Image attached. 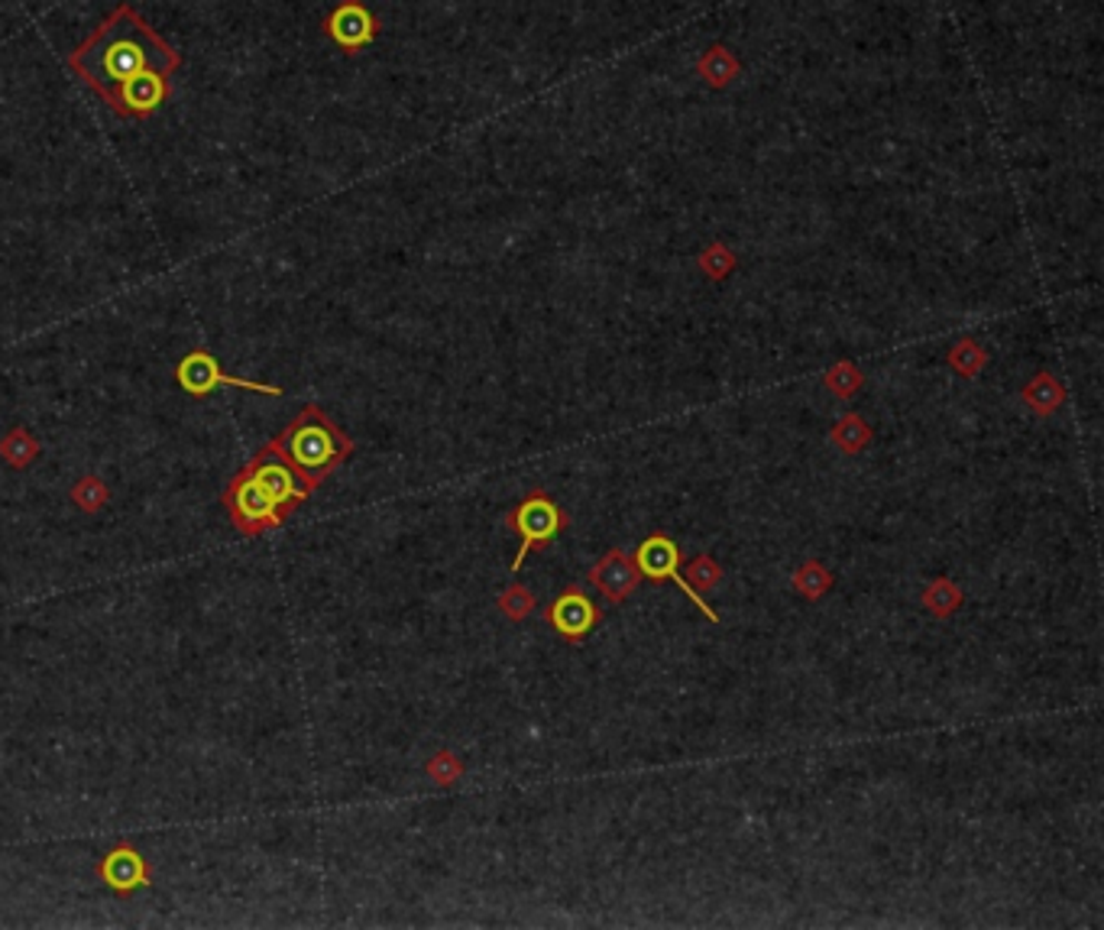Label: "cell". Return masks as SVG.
I'll return each mask as SVG.
<instances>
[{"label":"cell","mask_w":1104,"mask_h":930,"mask_svg":"<svg viewBox=\"0 0 1104 930\" xmlns=\"http://www.w3.org/2000/svg\"><path fill=\"white\" fill-rule=\"evenodd\" d=\"M69 69L114 111L120 84L146 72L172 79L182 69V52L162 40L130 3H118V10L91 33V40L81 42L69 55Z\"/></svg>","instance_id":"1"},{"label":"cell","mask_w":1104,"mask_h":930,"mask_svg":"<svg viewBox=\"0 0 1104 930\" xmlns=\"http://www.w3.org/2000/svg\"><path fill=\"white\" fill-rule=\"evenodd\" d=\"M273 445L288 457V464L302 477H308L317 486L324 484L354 454L351 435L341 432V425L315 403L305 405L295 415V422L273 438Z\"/></svg>","instance_id":"2"},{"label":"cell","mask_w":1104,"mask_h":930,"mask_svg":"<svg viewBox=\"0 0 1104 930\" xmlns=\"http://www.w3.org/2000/svg\"><path fill=\"white\" fill-rule=\"evenodd\" d=\"M509 528L518 532L521 545H518V555L513 562V574L521 570V562L528 558V552H545L551 545L554 538L570 526L567 513L554 503L551 496L545 489H531L513 513L506 516Z\"/></svg>","instance_id":"3"},{"label":"cell","mask_w":1104,"mask_h":930,"mask_svg":"<svg viewBox=\"0 0 1104 930\" xmlns=\"http://www.w3.org/2000/svg\"><path fill=\"white\" fill-rule=\"evenodd\" d=\"M256 484L263 486V493L276 503L278 509L288 516V513H295L312 493L317 489V484H312L308 477H302L292 464H288V457L278 451L273 442L270 445L263 447V451H256L250 461H246V467H243Z\"/></svg>","instance_id":"4"},{"label":"cell","mask_w":1104,"mask_h":930,"mask_svg":"<svg viewBox=\"0 0 1104 930\" xmlns=\"http://www.w3.org/2000/svg\"><path fill=\"white\" fill-rule=\"evenodd\" d=\"M224 509L231 516V526L246 538L266 535V532H273L285 523V513L263 493V486L256 484L246 471L234 474V481L224 489Z\"/></svg>","instance_id":"5"},{"label":"cell","mask_w":1104,"mask_h":930,"mask_svg":"<svg viewBox=\"0 0 1104 930\" xmlns=\"http://www.w3.org/2000/svg\"><path fill=\"white\" fill-rule=\"evenodd\" d=\"M175 383L185 396H207L217 386H231V390H246V393H260V396H282V386H270V383H256V380H240L221 370V361L211 351H192L175 364Z\"/></svg>","instance_id":"6"},{"label":"cell","mask_w":1104,"mask_h":930,"mask_svg":"<svg viewBox=\"0 0 1104 930\" xmlns=\"http://www.w3.org/2000/svg\"><path fill=\"white\" fill-rule=\"evenodd\" d=\"M635 565H638V570H641V577H648V580H655V584H661V580H673L683 594H690V600L697 604V609L710 619V623H719V613L690 587V580H683V574H680V548H677V542L673 538H668V535H648L638 548H635Z\"/></svg>","instance_id":"7"},{"label":"cell","mask_w":1104,"mask_h":930,"mask_svg":"<svg viewBox=\"0 0 1104 930\" xmlns=\"http://www.w3.org/2000/svg\"><path fill=\"white\" fill-rule=\"evenodd\" d=\"M98 879L108 891H114L118 898H130L136 891H146L153 886L150 876V862L146 856L136 850L133 843H118L104 852V859L98 862Z\"/></svg>","instance_id":"8"},{"label":"cell","mask_w":1104,"mask_h":930,"mask_svg":"<svg viewBox=\"0 0 1104 930\" xmlns=\"http://www.w3.org/2000/svg\"><path fill=\"white\" fill-rule=\"evenodd\" d=\"M599 619H602V613H599V607L587 597L584 587H567V590L554 600L551 607H548V623H551V629L560 636V639H567V643H584L592 629L599 626Z\"/></svg>","instance_id":"9"},{"label":"cell","mask_w":1104,"mask_h":930,"mask_svg":"<svg viewBox=\"0 0 1104 930\" xmlns=\"http://www.w3.org/2000/svg\"><path fill=\"white\" fill-rule=\"evenodd\" d=\"M590 584L602 594V597H606V600H609V604H612V607H619V604H626L631 594L638 590V584H641V570H638L635 558H631L626 548H612V552H606V555L592 565Z\"/></svg>","instance_id":"10"},{"label":"cell","mask_w":1104,"mask_h":930,"mask_svg":"<svg viewBox=\"0 0 1104 930\" xmlns=\"http://www.w3.org/2000/svg\"><path fill=\"white\" fill-rule=\"evenodd\" d=\"M324 33L337 42L344 52H359L369 42L376 40L379 33V20L359 3V0H344L341 7L331 10V17L324 20Z\"/></svg>","instance_id":"11"},{"label":"cell","mask_w":1104,"mask_h":930,"mask_svg":"<svg viewBox=\"0 0 1104 930\" xmlns=\"http://www.w3.org/2000/svg\"><path fill=\"white\" fill-rule=\"evenodd\" d=\"M172 98V81L156 72H146L140 79L120 84L118 101H114V114L118 118H133L143 121L156 111L159 104H165Z\"/></svg>","instance_id":"12"},{"label":"cell","mask_w":1104,"mask_h":930,"mask_svg":"<svg viewBox=\"0 0 1104 930\" xmlns=\"http://www.w3.org/2000/svg\"><path fill=\"white\" fill-rule=\"evenodd\" d=\"M42 454V442L23 425L10 428L3 438H0V457L3 464H10L13 471H27L37 457Z\"/></svg>","instance_id":"13"},{"label":"cell","mask_w":1104,"mask_h":930,"mask_svg":"<svg viewBox=\"0 0 1104 930\" xmlns=\"http://www.w3.org/2000/svg\"><path fill=\"white\" fill-rule=\"evenodd\" d=\"M1024 403L1030 405L1040 418L1053 415V412L1065 403L1063 383H1060L1053 373H1036V376L1024 386Z\"/></svg>","instance_id":"14"},{"label":"cell","mask_w":1104,"mask_h":930,"mask_svg":"<svg viewBox=\"0 0 1104 930\" xmlns=\"http://www.w3.org/2000/svg\"><path fill=\"white\" fill-rule=\"evenodd\" d=\"M829 442L839 447L842 454H862V451L871 445V428H868V422L862 415L849 412V415H842V418L832 425Z\"/></svg>","instance_id":"15"},{"label":"cell","mask_w":1104,"mask_h":930,"mask_svg":"<svg viewBox=\"0 0 1104 930\" xmlns=\"http://www.w3.org/2000/svg\"><path fill=\"white\" fill-rule=\"evenodd\" d=\"M962 604H965V594H962V587H959L955 580H949V577H936V580H930V584H926V590H923V607L930 609L936 619H946V616H952V613L962 607Z\"/></svg>","instance_id":"16"},{"label":"cell","mask_w":1104,"mask_h":930,"mask_svg":"<svg viewBox=\"0 0 1104 930\" xmlns=\"http://www.w3.org/2000/svg\"><path fill=\"white\" fill-rule=\"evenodd\" d=\"M985 364H987L985 347H982L975 337H962V341H955V344L949 347V366H952L959 376H965V380H975V376L985 370Z\"/></svg>","instance_id":"17"},{"label":"cell","mask_w":1104,"mask_h":930,"mask_svg":"<svg viewBox=\"0 0 1104 930\" xmlns=\"http://www.w3.org/2000/svg\"><path fill=\"white\" fill-rule=\"evenodd\" d=\"M790 584H793V590H797L800 597H807V600H820V597H827L829 590H832V570H829L827 565H820V562H807V565L793 574Z\"/></svg>","instance_id":"18"},{"label":"cell","mask_w":1104,"mask_h":930,"mask_svg":"<svg viewBox=\"0 0 1104 930\" xmlns=\"http://www.w3.org/2000/svg\"><path fill=\"white\" fill-rule=\"evenodd\" d=\"M72 503L79 506L81 513L94 516V513H101L111 503V489H108V484L98 474H84L79 484L72 486Z\"/></svg>","instance_id":"19"},{"label":"cell","mask_w":1104,"mask_h":930,"mask_svg":"<svg viewBox=\"0 0 1104 930\" xmlns=\"http://www.w3.org/2000/svg\"><path fill=\"white\" fill-rule=\"evenodd\" d=\"M862 383H865V380H862V370L855 364H849V361L832 364L827 370V376H823V386H827L835 400H852V396H859Z\"/></svg>","instance_id":"20"},{"label":"cell","mask_w":1104,"mask_h":930,"mask_svg":"<svg viewBox=\"0 0 1104 930\" xmlns=\"http://www.w3.org/2000/svg\"><path fill=\"white\" fill-rule=\"evenodd\" d=\"M499 613L503 616H509V619H515V623H521V619H528L531 613H535V594L525 587V584H509L503 594H499Z\"/></svg>","instance_id":"21"},{"label":"cell","mask_w":1104,"mask_h":930,"mask_svg":"<svg viewBox=\"0 0 1104 930\" xmlns=\"http://www.w3.org/2000/svg\"><path fill=\"white\" fill-rule=\"evenodd\" d=\"M700 72L707 75V81H710V84L722 88V84H729V81H732V75H736V59H732V52H729V49H722V46H712L710 52H707V59L700 62Z\"/></svg>","instance_id":"22"},{"label":"cell","mask_w":1104,"mask_h":930,"mask_svg":"<svg viewBox=\"0 0 1104 930\" xmlns=\"http://www.w3.org/2000/svg\"><path fill=\"white\" fill-rule=\"evenodd\" d=\"M425 771H428V778H432L434 785L447 788V785H454V781L464 778V762L450 749H440V752H434L432 759H428Z\"/></svg>","instance_id":"23"},{"label":"cell","mask_w":1104,"mask_h":930,"mask_svg":"<svg viewBox=\"0 0 1104 930\" xmlns=\"http://www.w3.org/2000/svg\"><path fill=\"white\" fill-rule=\"evenodd\" d=\"M700 266L710 280H726L736 270V253L726 243H712L710 250L700 256Z\"/></svg>","instance_id":"24"},{"label":"cell","mask_w":1104,"mask_h":930,"mask_svg":"<svg viewBox=\"0 0 1104 930\" xmlns=\"http://www.w3.org/2000/svg\"><path fill=\"white\" fill-rule=\"evenodd\" d=\"M719 580H722V567L716 565L710 555H700V558L690 562V587L697 594H707Z\"/></svg>","instance_id":"25"}]
</instances>
